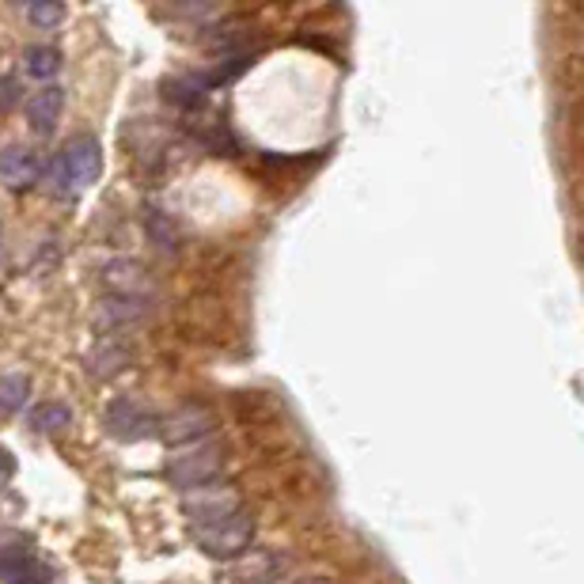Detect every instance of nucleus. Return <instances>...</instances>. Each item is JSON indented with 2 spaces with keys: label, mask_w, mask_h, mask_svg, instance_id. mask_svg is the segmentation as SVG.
I'll return each instance as SVG.
<instances>
[{
  "label": "nucleus",
  "mask_w": 584,
  "mask_h": 584,
  "mask_svg": "<svg viewBox=\"0 0 584 584\" xmlns=\"http://www.w3.org/2000/svg\"><path fill=\"white\" fill-rule=\"evenodd\" d=\"M167 479H172V486L179 490H202V486H213V482L220 479V471H225V448L220 444H190V448L175 452L172 459H167Z\"/></svg>",
  "instance_id": "f257e3e1"
},
{
  "label": "nucleus",
  "mask_w": 584,
  "mask_h": 584,
  "mask_svg": "<svg viewBox=\"0 0 584 584\" xmlns=\"http://www.w3.org/2000/svg\"><path fill=\"white\" fill-rule=\"evenodd\" d=\"M190 535H194V543L210 558H236L251 547V539H255V520H251L247 509H240V512H232V517L217 520V524L190 528Z\"/></svg>",
  "instance_id": "f03ea898"
},
{
  "label": "nucleus",
  "mask_w": 584,
  "mask_h": 584,
  "mask_svg": "<svg viewBox=\"0 0 584 584\" xmlns=\"http://www.w3.org/2000/svg\"><path fill=\"white\" fill-rule=\"evenodd\" d=\"M103 426H106V433L118 436V441H144V436L156 433L160 421L137 395H118L106 403Z\"/></svg>",
  "instance_id": "7ed1b4c3"
},
{
  "label": "nucleus",
  "mask_w": 584,
  "mask_h": 584,
  "mask_svg": "<svg viewBox=\"0 0 584 584\" xmlns=\"http://www.w3.org/2000/svg\"><path fill=\"white\" fill-rule=\"evenodd\" d=\"M213 426H217V418H213L205 406H182V410H175L167 421H160L156 433L164 436L167 444H175V448H190V444H202L205 436L213 433Z\"/></svg>",
  "instance_id": "20e7f679"
},
{
  "label": "nucleus",
  "mask_w": 584,
  "mask_h": 584,
  "mask_svg": "<svg viewBox=\"0 0 584 584\" xmlns=\"http://www.w3.org/2000/svg\"><path fill=\"white\" fill-rule=\"evenodd\" d=\"M243 502L240 494H232L228 486H202L194 490V494L187 497V517H190V528H202V524H217V520L232 517V512H240Z\"/></svg>",
  "instance_id": "39448f33"
},
{
  "label": "nucleus",
  "mask_w": 584,
  "mask_h": 584,
  "mask_svg": "<svg viewBox=\"0 0 584 584\" xmlns=\"http://www.w3.org/2000/svg\"><path fill=\"white\" fill-rule=\"evenodd\" d=\"M65 160V172H68V187L84 190L91 182H99V172H103V152H99L96 137H73L61 152Z\"/></svg>",
  "instance_id": "423d86ee"
},
{
  "label": "nucleus",
  "mask_w": 584,
  "mask_h": 584,
  "mask_svg": "<svg viewBox=\"0 0 584 584\" xmlns=\"http://www.w3.org/2000/svg\"><path fill=\"white\" fill-rule=\"evenodd\" d=\"M0 584H46V566L27 547H0Z\"/></svg>",
  "instance_id": "0eeeda50"
},
{
  "label": "nucleus",
  "mask_w": 584,
  "mask_h": 584,
  "mask_svg": "<svg viewBox=\"0 0 584 584\" xmlns=\"http://www.w3.org/2000/svg\"><path fill=\"white\" fill-rule=\"evenodd\" d=\"M103 285L114 292V296H134V300H144L149 292V274H144L141 263L134 258H111L103 266Z\"/></svg>",
  "instance_id": "6e6552de"
},
{
  "label": "nucleus",
  "mask_w": 584,
  "mask_h": 584,
  "mask_svg": "<svg viewBox=\"0 0 584 584\" xmlns=\"http://www.w3.org/2000/svg\"><path fill=\"white\" fill-rule=\"evenodd\" d=\"M61 106H65V91L58 84H46L42 91H35L27 103V118H30V129L38 137H50L61 122Z\"/></svg>",
  "instance_id": "1a4fd4ad"
},
{
  "label": "nucleus",
  "mask_w": 584,
  "mask_h": 584,
  "mask_svg": "<svg viewBox=\"0 0 584 584\" xmlns=\"http://www.w3.org/2000/svg\"><path fill=\"white\" fill-rule=\"evenodd\" d=\"M129 360H134V350H129L122 338H99L88 353V372L99 376V380H111V376H118Z\"/></svg>",
  "instance_id": "9d476101"
},
{
  "label": "nucleus",
  "mask_w": 584,
  "mask_h": 584,
  "mask_svg": "<svg viewBox=\"0 0 584 584\" xmlns=\"http://www.w3.org/2000/svg\"><path fill=\"white\" fill-rule=\"evenodd\" d=\"M149 319V300H134V296H106L99 304V322L114 330H129L141 327Z\"/></svg>",
  "instance_id": "9b49d317"
},
{
  "label": "nucleus",
  "mask_w": 584,
  "mask_h": 584,
  "mask_svg": "<svg viewBox=\"0 0 584 584\" xmlns=\"http://www.w3.org/2000/svg\"><path fill=\"white\" fill-rule=\"evenodd\" d=\"M38 156L30 149H23V144H12V149H0V179L8 182V187L23 190L30 187V182L38 179Z\"/></svg>",
  "instance_id": "f8f14e48"
},
{
  "label": "nucleus",
  "mask_w": 584,
  "mask_h": 584,
  "mask_svg": "<svg viewBox=\"0 0 584 584\" xmlns=\"http://www.w3.org/2000/svg\"><path fill=\"white\" fill-rule=\"evenodd\" d=\"M73 426V410L65 403H38L35 414H30V429L35 433H61V429Z\"/></svg>",
  "instance_id": "ddd939ff"
},
{
  "label": "nucleus",
  "mask_w": 584,
  "mask_h": 584,
  "mask_svg": "<svg viewBox=\"0 0 584 584\" xmlns=\"http://www.w3.org/2000/svg\"><path fill=\"white\" fill-rule=\"evenodd\" d=\"M30 398V380L23 372L0 376V414H20Z\"/></svg>",
  "instance_id": "4468645a"
},
{
  "label": "nucleus",
  "mask_w": 584,
  "mask_h": 584,
  "mask_svg": "<svg viewBox=\"0 0 584 584\" xmlns=\"http://www.w3.org/2000/svg\"><path fill=\"white\" fill-rule=\"evenodd\" d=\"M23 58H27L23 65H27V73L35 76V80H53V76L61 73V53L53 50V46H30Z\"/></svg>",
  "instance_id": "2eb2a0df"
},
{
  "label": "nucleus",
  "mask_w": 584,
  "mask_h": 584,
  "mask_svg": "<svg viewBox=\"0 0 584 584\" xmlns=\"http://www.w3.org/2000/svg\"><path fill=\"white\" fill-rule=\"evenodd\" d=\"M205 88H210V80L205 76H182V80H167L164 84V96L172 99V103L179 106H198L205 96Z\"/></svg>",
  "instance_id": "dca6fc26"
},
{
  "label": "nucleus",
  "mask_w": 584,
  "mask_h": 584,
  "mask_svg": "<svg viewBox=\"0 0 584 584\" xmlns=\"http://www.w3.org/2000/svg\"><path fill=\"white\" fill-rule=\"evenodd\" d=\"M27 20L35 23V27H53V23L65 20V8H61V4H30Z\"/></svg>",
  "instance_id": "f3484780"
},
{
  "label": "nucleus",
  "mask_w": 584,
  "mask_h": 584,
  "mask_svg": "<svg viewBox=\"0 0 584 584\" xmlns=\"http://www.w3.org/2000/svg\"><path fill=\"white\" fill-rule=\"evenodd\" d=\"M149 232H152V240H160V236H164V247L175 251V240H179V236H175V228L167 225L164 213H149Z\"/></svg>",
  "instance_id": "a211bd4d"
},
{
  "label": "nucleus",
  "mask_w": 584,
  "mask_h": 584,
  "mask_svg": "<svg viewBox=\"0 0 584 584\" xmlns=\"http://www.w3.org/2000/svg\"><path fill=\"white\" fill-rule=\"evenodd\" d=\"M15 103H20V84L8 80V76H0V114H8Z\"/></svg>",
  "instance_id": "6ab92c4d"
},
{
  "label": "nucleus",
  "mask_w": 584,
  "mask_h": 584,
  "mask_svg": "<svg viewBox=\"0 0 584 584\" xmlns=\"http://www.w3.org/2000/svg\"><path fill=\"white\" fill-rule=\"evenodd\" d=\"M12 471H15V459H12V452H4V448H0V486H4V482L12 479Z\"/></svg>",
  "instance_id": "aec40b11"
}]
</instances>
